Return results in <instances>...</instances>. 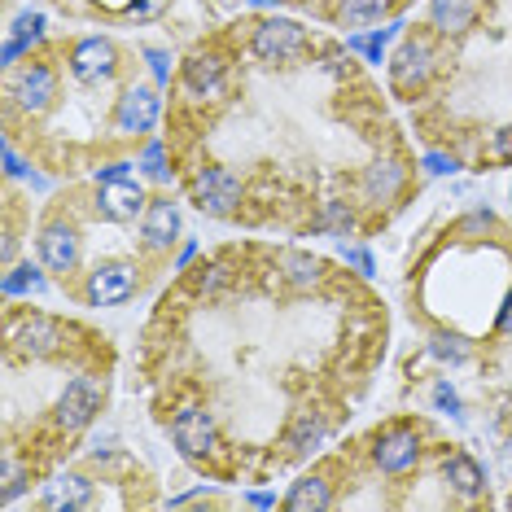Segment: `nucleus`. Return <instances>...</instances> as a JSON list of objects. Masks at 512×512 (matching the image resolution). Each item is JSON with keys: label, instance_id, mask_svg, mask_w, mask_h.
Wrapping results in <instances>:
<instances>
[{"label": "nucleus", "instance_id": "obj_37", "mask_svg": "<svg viewBox=\"0 0 512 512\" xmlns=\"http://www.w3.org/2000/svg\"><path fill=\"white\" fill-rule=\"evenodd\" d=\"M22 53H27V44H22L18 36H9V40H5V49H0V62H5V66H14Z\"/></svg>", "mask_w": 512, "mask_h": 512}, {"label": "nucleus", "instance_id": "obj_44", "mask_svg": "<svg viewBox=\"0 0 512 512\" xmlns=\"http://www.w3.org/2000/svg\"><path fill=\"white\" fill-rule=\"evenodd\" d=\"M250 504H254V508H272V504H276V495H267V491H254V495H250Z\"/></svg>", "mask_w": 512, "mask_h": 512}, {"label": "nucleus", "instance_id": "obj_13", "mask_svg": "<svg viewBox=\"0 0 512 512\" xmlns=\"http://www.w3.org/2000/svg\"><path fill=\"white\" fill-rule=\"evenodd\" d=\"M92 499V482L84 473H57L49 486H44V495H40V508H49V512H75V508H84Z\"/></svg>", "mask_w": 512, "mask_h": 512}, {"label": "nucleus", "instance_id": "obj_36", "mask_svg": "<svg viewBox=\"0 0 512 512\" xmlns=\"http://www.w3.org/2000/svg\"><path fill=\"white\" fill-rule=\"evenodd\" d=\"M127 176H136L132 162H110V167L97 171V184H101V180H127Z\"/></svg>", "mask_w": 512, "mask_h": 512}, {"label": "nucleus", "instance_id": "obj_42", "mask_svg": "<svg viewBox=\"0 0 512 512\" xmlns=\"http://www.w3.org/2000/svg\"><path fill=\"white\" fill-rule=\"evenodd\" d=\"M499 333H508V337H512V294L504 298V311H499Z\"/></svg>", "mask_w": 512, "mask_h": 512}, {"label": "nucleus", "instance_id": "obj_12", "mask_svg": "<svg viewBox=\"0 0 512 512\" xmlns=\"http://www.w3.org/2000/svg\"><path fill=\"white\" fill-rule=\"evenodd\" d=\"M40 263L49 272H71L79 263V237L71 224H49L40 232Z\"/></svg>", "mask_w": 512, "mask_h": 512}, {"label": "nucleus", "instance_id": "obj_14", "mask_svg": "<svg viewBox=\"0 0 512 512\" xmlns=\"http://www.w3.org/2000/svg\"><path fill=\"white\" fill-rule=\"evenodd\" d=\"M141 237L149 250H171V241L180 237V206L176 202H149Z\"/></svg>", "mask_w": 512, "mask_h": 512}, {"label": "nucleus", "instance_id": "obj_43", "mask_svg": "<svg viewBox=\"0 0 512 512\" xmlns=\"http://www.w3.org/2000/svg\"><path fill=\"white\" fill-rule=\"evenodd\" d=\"M193 254H197V246H193V241H184V246H180V259H176V267H189V263H193Z\"/></svg>", "mask_w": 512, "mask_h": 512}, {"label": "nucleus", "instance_id": "obj_35", "mask_svg": "<svg viewBox=\"0 0 512 512\" xmlns=\"http://www.w3.org/2000/svg\"><path fill=\"white\" fill-rule=\"evenodd\" d=\"M145 62H149V71H154V79H158V84H167V79H171L167 53H162V49H145Z\"/></svg>", "mask_w": 512, "mask_h": 512}, {"label": "nucleus", "instance_id": "obj_22", "mask_svg": "<svg viewBox=\"0 0 512 512\" xmlns=\"http://www.w3.org/2000/svg\"><path fill=\"white\" fill-rule=\"evenodd\" d=\"M324 434H329V429H324V421L320 416H298L294 421V429H289V451H294V456H311V451H320V442H324Z\"/></svg>", "mask_w": 512, "mask_h": 512}, {"label": "nucleus", "instance_id": "obj_11", "mask_svg": "<svg viewBox=\"0 0 512 512\" xmlns=\"http://www.w3.org/2000/svg\"><path fill=\"white\" fill-rule=\"evenodd\" d=\"M434 53H429V44H421V40H407L403 49H399V57L390 62V79H394V88L399 92H412V88H421L425 79H429V71H434Z\"/></svg>", "mask_w": 512, "mask_h": 512}, {"label": "nucleus", "instance_id": "obj_31", "mask_svg": "<svg viewBox=\"0 0 512 512\" xmlns=\"http://www.w3.org/2000/svg\"><path fill=\"white\" fill-rule=\"evenodd\" d=\"M320 224L329 228V232H351V224H355V219H351V211H346V206L329 202V206H324V219H320Z\"/></svg>", "mask_w": 512, "mask_h": 512}, {"label": "nucleus", "instance_id": "obj_7", "mask_svg": "<svg viewBox=\"0 0 512 512\" xmlns=\"http://www.w3.org/2000/svg\"><path fill=\"white\" fill-rule=\"evenodd\" d=\"M136 294V267L127 263H106L88 276V302L92 307H119Z\"/></svg>", "mask_w": 512, "mask_h": 512}, {"label": "nucleus", "instance_id": "obj_34", "mask_svg": "<svg viewBox=\"0 0 512 512\" xmlns=\"http://www.w3.org/2000/svg\"><path fill=\"white\" fill-rule=\"evenodd\" d=\"M342 259H346V263H351V267H355V272H359V276H372V272H377V263H372V254H368V250L342 246Z\"/></svg>", "mask_w": 512, "mask_h": 512}, {"label": "nucleus", "instance_id": "obj_17", "mask_svg": "<svg viewBox=\"0 0 512 512\" xmlns=\"http://www.w3.org/2000/svg\"><path fill=\"white\" fill-rule=\"evenodd\" d=\"M473 18H477V0H434V5H429V22H434L442 36L469 31Z\"/></svg>", "mask_w": 512, "mask_h": 512}, {"label": "nucleus", "instance_id": "obj_32", "mask_svg": "<svg viewBox=\"0 0 512 512\" xmlns=\"http://www.w3.org/2000/svg\"><path fill=\"white\" fill-rule=\"evenodd\" d=\"M434 407L447 416H460V399H456V390H451V381H438L434 386Z\"/></svg>", "mask_w": 512, "mask_h": 512}, {"label": "nucleus", "instance_id": "obj_33", "mask_svg": "<svg viewBox=\"0 0 512 512\" xmlns=\"http://www.w3.org/2000/svg\"><path fill=\"white\" fill-rule=\"evenodd\" d=\"M425 171H429V176H456L460 162L451 154H425Z\"/></svg>", "mask_w": 512, "mask_h": 512}, {"label": "nucleus", "instance_id": "obj_30", "mask_svg": "<svg viewBox=\"0 0 512 512\" xmlns=\"http://www.w3.org/2000/svg\"><path fill=\"white\" fill-rule=\"evenodd\" d=\"M228 281H232L228 267L224 263H211V267H202V276H197V289H202V294H219Z\"/></svg>", "mask_w": 512, "mask_h": 512}, {"label": "nucleus", "instance_id": "obj_1", "mask_svg": "<svg viewBox=\"0 0 512 512\" xmlns=\"http://www.w3.org/2000/svg\"><path fill=\"white\" fill-rule=\"evenodd\" d=\"M250 49L259 62H289V57H298L307 49V31H302L294 18H263L259 27H254Z\"/></svg>", "mask_w": 512, "mask_h": 512}, {"label": "nucleus", "instance_id": "obj_39", "mask_svg": "<svg viewBox=\"0 0 512 512\" xmlns=\"http://www.w3.org/2000/svg\"><path fill=\"white\" fill-rule=\"evenodd\" d=\"M495 154H499V158H512V123L495 132Z\"/></svg>", "mask_w": 512, "mask_h": 512}, {"label": "nucleus", "instance_id": "obj_28", "mask_svg": "<svg viewBox=\"0 0 512 512\" xmlns=\"http://www.w3.org/2000/svg\"><path fill=\"white\" fill-rule=\"evenodd\" d=\"M9 36H18V40L31 49V44L44 36V14H31V9H27V14H18V18H14V31H9Z\"/></svg>", "mask_w": 512, "mask_h": 512}, {"label": "nucleus", "instance_id": "obj_5", "mask_svg": "<svg viewBox=\"0 0 512 512\" xmlns=\"http://www.w3.org/2000/svg\"><path fill=\"white\" fill-rule=\"evenodd\" d=\"M158 114H162L158 88L136 84V88H127L123 97H119V110H114V127H119V132H127V136H141V132H149V127L158 123Z\"/></svg>", "mask_w": 512, "mask_h": 512}, {"label": "nucleus", "instance_id": "obj_2", "mask_svg": "<svg viewBox=\"0 0 512 512\" xmlns=\"http://www.w3.org/2000/svg\"><path fill=\"white\" fill-rule=\"evenodd\" d=\"M193 202L202 206L206 215H232L241 202V184L224 167H202L193 176Z\"/></svg>", "mask_w": 512, "mask_h": 512}, {"label": "nucleus", "instance_id": "obj_20", "mask_svg": "<svg viewBox=\"0 0 512 512\" xmlns=\"http://www.w3.org/2000/svg\"><path fill=\"white\" fill-rule=\"evenodd\" d=\"M364 189L372 202H390V197L403 189V167H394V162H372L364 176Z\"/></svg>", "mask_w": 512, "mask_h": 512}, {"label": "nucleus", "instance_id": "obj_40", "mask_svg": "<svg viewBox=\"0 0 512 512\" xmlns=\"http://www.w3.org/2000/svg\"><path fill=\"white\" fill-rule=\"evenodd\" d=\"M477 228H491V211H473L464 219V232H477Z\"/></svg>", "mask_w": 512, "mask_h": 512}, {"label": "nucleus", "instance_id": "obj_38", "mask_svg": "<svg viewBox=\"0 0 512 512\" xmlns=\"http://www.w3.org/2000/svg\"><path fill=\"white\" fill-rule=\"evenodd\" d=\"M5 171H9V176H31V167L14 154V145H5Z\"/></svg>", "mask_w": 512, "mask_h": 512}, {"label": "nucleus", "instance_id": "obj_21", "mask_svg": "<svg viewBox=\"0 0 512 512\" xmlns=\"http://www.w3.org/2000/svg\"><path fill=\"white\" fill-rule=\"evenodd\" d=\"M447 482L456 486L464 499H473V495H482L486 477H482V469H477V460H469V456H447Z\"/></svg>", "mask_w": 512, "mask_h": 512}, {"label": "nucleus", "instance_id": "obj_18", "mask_svg": "<svg viewBox=\"0 0 512 512\" xmlns=\"http://www.w3.org/2000/svg\"><path fill=\"white\" fill-rule=\"evenodd\" d=\"M276 272H281V281L289 289H311V285H320V259H311V254H302V250H285V254H276Z\"/></svg>", "mask_w": 512, "mask_h": 512}, {"label": "nucleus", "instance_id": "obj_15", "mask_svg": "<svg viewBox=\"0 0 512 512\" xmlns=\"http://www.w3.org/2000/svg\"><path fill=\"white\" fill-rule=\"evenodd\" d=\"M53 92H57V79H53L49 66H27V71L18 75V84H14V97H18V106L27 114L49 110L53 106Z\"/></svg>", "mask_w": 512, "mask_h": 512}, {"label": "nucleus", "instance_id": "obj_23", "mask_svg": "<svg viewBox=\"0 0 512 512\" xmlns=\"http://www.w3.org/2000/svg\"><path fill=\"white\" fill-rule=\"evenodd\" d=\"M399 31H403V22L372 31V36H346V49L359 53V57H368V62H381V57H386V40H394Z\"/></svg>", "mask_w": 512, "mask_h": 512}, {"label": "nucleus", "instance_id": "obj_19", "mask_svg": "<svg viewBox=\"0 0 512 512\" xmlns=\"http://www.w3.org/2000/svg\"><path fill=\"white\" fill-rule=\"evenodd\" d=\"M329 504H333V495H329V482H324V477H302V482H294V491L285 495L289 512H324Z\"/></svg>", "mask_w": 512, "mask_h": 512}, {"label": "nucleus", "instance_id": "obj_25", "mask_svg": "<svg viewBox=\"0 0 512 512\" xmlns=\"http://www.w3.org/2000/svg\"><path fill=\"white\" fill-rule=\"evenodd\" d=\"M390 14V0H342V18L351 27H364V22H377Z\"/></svg>", "mask_w": 512, "mask_h": 512}, {"label": "nucleus", "instance_id": "obj_10", "mask_svg": "<svg viewBox=\"0 0 512 512\" xmlns=\"http://www.w3.org/2000/svg\"><path fill=\"white\" fill-rule=\"evenodd\" d=\"M71 71H75V79H84V84L110 79V75H114V44L101 40V36L79 40L75 53H71Z\"/></svg>", "mask_w": 512, "mask_h": 512}, {"label": "nucleus", "instance_id": "obj_29", "mask_svg": "<svg viewBox=\"0 0 512 512\" xmlns=\"http://www.w3.org/2000/svg\"><path fill=\"white\" fill-rule=\"evenodd\" d=\"M22 482H27V477H22L18 460L5 456V464H0V495H5V499H18V495H22Z\"/></svg>", "mask_w": 512, "mask_h": 512}, {"label": "nucleus", "instance_id": "obj_16", "mask_svg": "<svg viewBox=\"0 0 512 512\" xmlns=\"http://www.w3.org/2000/svg\"><path fill=\"white\" fill-rule=\"evenodd\" d=\"M184 88H189L193 97H215V92L224 88V62H219L215 53H193L189 62H184Z\"/></svg>", "mask_w": 512, "mask_h": 512}, {"label": "nucleus", "instance_id": "obj_41", "mask_svg": "<svg viewBox=\"0 0 512 512\" xmlns=\"http://www.w3.org/2000/svg\"><path fill=\"white\" fill-rule=\"evenodd\" d=\"M158 5H162V0H141V5H127V18H149Z\"/></svg>", "mask_w": 512, "mask_h": 512}, {"label": "nucleus", "instance_id": "obj_26", "mask_svg": "<svg viewBox=\"0 0 512 512\" xmlns=\"http://www.w3.org/2000/svg\"><path fill=\"white\" fill-rule=\"evenodd\" d=\"M429 351H434L442 364H464V359H469V342H464L460 333H438L434 342H429Z\"/></svg>", "mask_w": 512, "mask_h": 512}, {"label": "nucleus", "instance_id": "obj_9", "mask_svg": "<svg viewBox=\"0 0 512 512\" xmlns=\"http://www.w3.org/2000/svg\"><path fill=\"white\" fill-rule=\"evenodd\" d=\"M145 211V193L136 176L127 180H101V215L114 219V224H127V219H136Z\"/></svg>", "mask_w": 512, "mask_h": 512}, {"label": "nucleus", "instance_id": "obj_27", "mask_svg": "<svg viewBox=\"0 0 512 512\" xmlns=\"http://www.w3.org/2000/svg\"><path fill=\"white\" fill-rule=\"evenodd\" d=\"M141 171L149 180H171V167H167V149H162V141H149L145 154H141Z\"/></svg>", "mask_w": 512, "mask_h": 512}, {"label": "nucleus", "instance_id": "obj_24", "mask_svg": "<svg viewBox=\"0 0 512 512\" xmlns=\"http://www.w3.org/2000/svg\"><path fill=\"white\" fill-rule=\"evenodd\" d=\"M40 289H44V272H40V267L22 263V267H9V272H5V294H9V298L40 294Z\"/></svg>", "mask_w": 512, "mask_h": 512}, {"label": "nucleus", "instance_id": "obj_6", "mask_svg": "<svg viewBox=\"0 0 512 512\" xmlns=\"http://www.w3.org/2000/svg\"><path fill=\"white\" fill-rule=\"evenodd\" d=\"M97 412H101V386L92 377H75L57 399V425L62 429H84L92 425Z\"/></svg>", "mask_w": 512, "mask_h": 512}, {"label": "nucleus", "instance_id": "obj_3", "mask_svg": "<svg viewBox=\"0 0 512 512\" xmlns=\"http://www.w3.org/2000/svg\"><path fill=\"white\" fill-rule=\"evenodd\" d=\"M171 442L180 447V456L189 460H206L215 451V421L202 407H184V412L171 421Z\"/></svg>", "mask_w": 512, "mask_h": 512}, {"label": "nucleus", "instance_id": "obj_4", "mask_svg": "<svg viewBox=\"0 0 512 512\" xmlns=\"http://www.w3.org/2000/svg\"><path fill=\"white\" fill-rule=\"evenodd\" d=\"M9 342H14V355H22V359H49L62 351V324L49 316H27L14 324Z\"/></svg>", "mask_w": 512, "mask_h": 512}, {"label": "nucleus", "instance_id": "obj_8", "mask_svg": "<svg viewBox=\"0 0 512 512\" xmlns=\"http://www.w3.org/2000/svg\"><path fill=\"white\" fill-rule=\"evenodd\" d=\"M372 460H377L381 473H407L416 460H421V438H416L412 429H390L386 438H377Z\"/></svg>", "mask_w": 512, "mask_h": 512}]
</instances>
